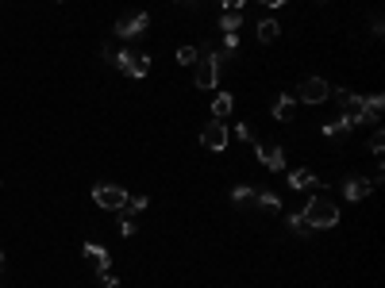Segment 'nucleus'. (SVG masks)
I'll list each match as a JSON object with an SVG mask.
<instances>
[{"label": "nucleus", "mask_w": 385, "mask_h": 288, "mask_svg": "<svg viewBox=\"0 0 385 288\" xmlns=\"http://www.w3.org/2000/svg\"><path fill=\"white\" fill-rule=\"evenodd\" d=\"M93 200H96V208H108V211H116L120 204L127 200V192L120 189V184H96L93 189Z\"/></svg>", "instance_id": "nucleus-8"}, {"label": "nucleus", "mask_w": 385, "mask_h": 288, "mask_svg": "<svg viewBox=\"0 0 385 288\" xmlns=\"http://www.w3.org/2000/svg\"><path fill=\"white\" fill-rule=\"evenodd\" d=\"M258 4H266V8H281L285 0H258Z\"/></svg>", "instance_id": "nucleus-25"}, {"label": "nucleus", "mask_w": 385, "mask_h": 288, "mask_svg": "<svg viewBox=\"0 0 385 288\" xmlns=\"http://www.w3.org/2000/svg\"><path fill=\"white\" fill-rule=\"evenodd\" d=\"M220 4H223V8H231V12H239V8H243V0H220Z\"/></svg>", "instance_id": "nucleus-24"}, {"label": "nucleus", "mask_w": 385, "mask_h": 288, "mask_svg": "<svg viewBox=\"0 0 385 288\" xmlns=\"http://www.w3.org/2000/svg\"><path fill=\"white\" fill-rule=\"evenodd\" d=\"M351 119H346V115H339V119H331V123H324V134L327 139H346V134H351Z\"/></svg>", "instance_id": "nucleus-13"}, {"label": "nucleus", "mask_w": 385, "mask_h": 288, "mask_svg": "<svg viewBox=\"0 0 385 288\" xmlns=\"http://www.w3.org/2000/svg\"><path fill=\"white\" fill-rule=\"evenodd\" d=\"M197 58H201L197 47H177V66H197Z\"/></svg>", "instance_id": "nucleus-20"}, {"label": "nucleus", "mask_w": 385, "mask_h": 288, "mask_svg": "<svg viewBox=\"0 0 385 288\" xmlns=\"http://www.w3.org/2000/svg\"><path fill=\"white\" fill-rule=\"evenodd\" d=\"M300 219H305V227H336V223H339V208L327 200V196H320V192H316V196L308 200V208H305Z\"/></svg>", "instance_id": "nucleus-1"}, {"label": "nucleus", "mask_w": 385, "mask_h": 288, "mask_svg": "<svg viewBox=\"0 0 385 288\" xmlns=\"http://www.w3.org/2000/svg\"><path fill=\"white\" fill-rule=\"evenodd\" d=\"M258 162L270 165V169H285V154H281V146H274V143H258Z\"/></svg>", "instance_id": "nucleus-11"}, {"label": "nucleus", "mask_w": 385, "mask_h": 288, "mask_svg": "<svg viewBox=\"0 0 385 288\" xmlns=\"http://www.w3.org/2000/svg\"><path fill=\"white\" fill-rule=\"evenodd\" d=\"M85 258H93L96 273L100 277H112V258H108V250L104 246H96V242H85Z\"/></svg>", "instance_id": "nucleus-9"}, {"label": "nucleus", "mask_w": 385, "mask_h": 288, "mask_svg": "<svg viewBox=\"0 0 385 288\" xmlns=\"http://www.w3.org/2000/svg\"><path fill=\"white\" fill-rule=\"evenodd\" d=\"M339 96V108H343V115L351 119V123H374L377 115L366 108V96H355V93H336Z\"/></svg>", "instance_id": "nucleus-4"}, {"label": "nucleus", "mask_w": 385, "mask_h": 288, "mask_svg": "<svg viewBox=\"0 0 385 288\" xmlns=\"http://www.w3.org/2000/svg\"><path fill=\"white\" fill-rule=\"evenodd\" d=\"M146 27H151V16H146V12H127L124 19H116V35L120 38H135V35H143Z\"/></svg>", "instance_id": "nucleus-6"}, {"label": "nucleus", "mask_w": 385, "mask_h": 288, "mask_svg": "<svg viewBox=\"0 0 385 288\" xmlns=\"http://www.w3.org/2000/svg\"><path fill=\"white\" fill-rule=\"evenodd\" d=\"M201 146H208L212 154H220L223 146H228V127H223V119H212V123H204Z\"/></svg>", "instance_id": "nucleus-7"}, {"label": "nucleus", "mask_w": 385, "mask_h": 288, "mask_svg": "<svg viewBox=\"0 0 385 288\" xmlns=\"http://www.w3.org/2000/svg\"><path fill=\"white\" fill-rule=\"evenodd\" d=\"M293 104H297V100H293V93L278 96V104H274V119H289V115H293Z\"/></svg>", "instance_id": "nucleus-17"}, {"label": "nucleus", "mask_w": 385, "mask_h": 288, "mask_svg": "<svg viewBox=\"0 0 385 288\" xmlns=\"http://www.w3.org/2000/svg\"><path fill=\"white\" fill-rule=\"evenodd\" d=\"M258 208H266V211H278L281 208V200L274 196V192H258Z\"/></svg>", "instance_id": "nucleus-21"}, {"label": "nucleus", "mask_w": 385, "mask_h": 288, "mask_svg": "<svg viewBox=\"0 0 385 288\" xmlns=\"http://www.w3.org/2000/svg\"><path fill=\"white\" fill-rule=\"evenodd\" d=\"M289 227L297 230V235H308V227H305V219H300V215H293V219H289Z\"/></svg>", "instance_id": "nucleus-23"}, {"label": "nucleus", "mask_w": 385, "mask_h": 288, "mask_svg": "<svg viewBox=\"0 0 385 288\" xmlns=\"http://www.w3.org/2000/svg\"><path fill=\"white\" fill-rule=\"evenodd\" d=\"M104 288H120V280H116V277H104Z\"/></svg>", "instance_id": "nucleus-26"}, {"label": "nucleus", "mask_w": 385, "mask_h": 288, "mask_svg": "<svg viewBox=\"0 0 385 288\" xmlns=\"http://www.w3.org/2000/svg\"><path fill=\"white\" fill-rule=\"evenodd\" d=\"M231 200L239 204V208H258V189H250V184H235V189H231Z\"/></svg>", "instance_id": "nucleus-12"}, {"label": "nucleus", "mask_w": 385, "mask_h": 288, "mask_svg": "<svg viewBox=\"0 0 385 288\" xmlns=\"http://www.w3.org/2000/svg\"><path fill=\"white\" fill-rule=\"evenodd\" d=\"M116 66L124 69L127 77H146V69H151V54L127 47V50H120V54H116Z\"/></svg>", "instance_id": "nucleus-5"}, {"label": "nucleus", "mask_w": 385, "mask_h": 288, "mask_svg": "<svg viewBox=\"0 0 385 288\" xmlns=\"http://www.w3.org/2000/svg\"><path fill=\"white\" fill-rule=\"evenodd\" d=\"M370 189H374V184L366 181V177H358V173L343 181V196H346V200H366V196H370Z\"/></svg>", "instance_id": "nucleus-10"}, {"label": "nucleus", "mask_w": 385, "mask_h": 288, "mask_svg": "<svg viewBox=\"0 0 385 288\" xmlns=\"http://www.w3.org/2000/svg\"><path fill=\"white\" fill-rule=\"evenodd\" d=\"M220 62H223V54H216V50L204 47L201 58H197V81H192V85L204 88V93L216 88V81H220Z\"/></svg>", "instance_id": "nucleus-2"}, {"label": "nucleus", "mask_w": 385, "mask_h": 288, "mask_svg": "<svg viewBox=\"0 0 385 288\" xmlns=\"http://www.w3.org/2000/svg\"><path fill=\"white\" fill-rule=\"evenodd\" d=\"M231 108H235V100H231L228 93H220V96H216V100H212V115H216V119H223V115H231Z\"/></svg>", "instance_id": "nucleus-16"}, {"label": "nucleus", "mask_w": 385, "mask_h": 288, "mask_svg": "<svg viewBox=\"0 0 385 288\" xmlns=\"http://www.w3.org/2000/svg\"><path fill=\"white\" fill-rule=\"evenodd\" d=\"M120 215H124V219H131V215H139V211H146V196H127L124 204H120Z\"/></svg>", "instance_id": "nucleus-15"}, {"label": "nucleus", "mask_w": 385, "mask_h": 288, "mask_svg": "<svg viewBox=\"0 0 385 288\" xmlns=\"http://www.w3.org/2000/svg\"><path fill=\"white\" fill-rule=\"evenodd\" d=\"M239 23H243V12H223V19H220V27H223V35H235L239 31Z\"/></svg>", "instance_id": "nucleus-18"}, {"label": "nucleus", "mask_w": 385, "mask_h": 288, "mask_svg": "<svg viewBox=\"0 0 385 288\" xmlns=\"http://www.w3.org/2000/svg\"><path fill=\"white\" fill-rule=\"evenodd\" d=\"M316 4H327V0H316Z\"/></svg>", "instance_id": "nucleus-27"}, {"label": "nucleus", "mask_w": 385, "mask_h": 288, "mask_svg": "<svg viewBox=\"0 0 385 288\" xmlns=\"http://www.w3.org/2000/svg\"><path fill=\"white\" fill-rule=\"evenodd\" d=\"M289 189H316V177H312V169H293L289 173Z\"/></svg>", "instance_id": "nucleus-14"}, {"label": "nucleus", "mask_w": 385, "mask_h": 288, "mask_svg": "<svg viewBox=\"0 0 385 288\" xmlns=\"http://www.w3.org/2000/svg\"><path fill=\"white\" fill-rule=\"evenodd\" d=\"M327 96H331V85H327L324 77H305L297 85V93H293V100H300V104H324Z\"/></svg>", "instance_id": "nucleus-3"}, {"label": "nucleus", "mask_w": 385, "mask_h": 288, "mask_svg": "<svg viewBox=\"0 0 385 288\" xmlns=\"http://www.w3.org/2000/svg\"><path fill=\"white\" fill-rule=\"evenodd\" d=\"M278 19H262V23H258V38H262V43H274V38H278Z\"/></svg>", "instance_id": "nucleus-19"}, {"label": "nucleus", "mask_w": 385, "mask_h": 288, "mask_svg": "<svg viewBox=\"0 0 385 288\" xmlns=\"http://www.w3.org/2000/svg\"><path fill=\"white\" fill-rule=\"evenodd\" d=\"M366 146H370V154H377V158H382V150H385V134H382V131H374Z\"/></svg>", "instance_id": "nucleus-22"}]
</instances>
